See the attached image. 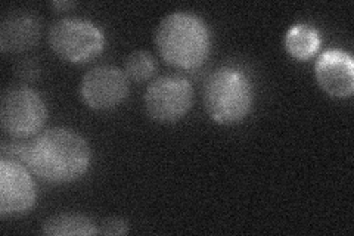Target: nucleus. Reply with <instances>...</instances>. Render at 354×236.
<instances>
[{
    "mask_svg": "<svg viewBox=\"0 0 354 236\" xmlns=\"http://www.w3.org/2000/svg\"><path fill=\"white\" fill-rule=\"evenodd\" d=\"M26 164L44 182L71 183L88 170L91 149L79 133L53 127L27 145Z\"/></svg>",
    "mask_w": 354,
    "mask_h": 236,
    "instance_id": "obj_1",
    "label": "nucleus"
},
{
    "mask_svg": "<svg viewBox=\"0 0 354 236\" xmlns=\"http://www.w3.org/2000/svg\"><path fill=\"white\" fill-rule=\"evenodd\" d=\"M161 58L177 69L194 70L209 55V31L205 22L187 12H174L161 19L155 31Z\"/></svg>",
    "mask_w": 354,
    "mask_h": 236,
    "instance_id": "obj_2",
    "label": "nucleus"
},
{
    "mask_svg": "<svg viewBox=\"0 0 354 236\" xmlns=\"http://www.w3.org/2000/svg\"><path fill=\"white\" fill-rule=\"evenodd\" d=\"M254 91L250 78L236 69L216 70L204 86L207 114L218 125H236L252 108Z\"/></svg>",
    "mask_w": 354,
    "mask_h": 236,
    "instance_id": "obj_3",
    "label": "nucleus"
},
{
    "mask_svg": "<svg viewBox=\"0 0 354 236\" xmlns=\"http://www.w3.org/2000/svg\"><path fill=\"white\" fill-rule=\"evenodd\" d=\"M49 44L61 60L71 64H84L102 53L105 36L92 21L62 18L50 27Z\"/></svg>",
    "mask_w": 354,
    "mask_h": 236,
    "instance_id": "obj_4",
    "label": "nucleus"
},
{
    "mask_svg": "<svg viewBox=\"0 0 354 236\" xmlns=\"http://www.w3.org/2000/svg\"><path fill=\"white\" fill-rule=\"evenodd\" d=\"M48 118V108L40 95L26 86L10 87L2 95L0 121L10 136L24 139L36 134Z\"/></svg>",
    "mask_w": 354,
    "mask_h": 236,
    "instance_id": "obj_5",
    "label": "nucleus"
},
{
    "mask_svg": "<svg viewBox=\"0 0 354 236\" xmlns=\"http://www.w3.org/2000/svg\"><path fill=\"white\" fill-rule=\"evenodd\" d=\"M194 87L180 75H164L153 80L145 93L148 116L158 122H176L191 111Z\"/></svg>",
    "mask_w": 354,
    "mask_h": 236,
    "instance_id": "obj_6",
    "label": "nucleus"
},
{
    "mask_svg": "<svg viewBox=\"0 0 354 236\" xmlns=\"http://www.w3.org/2000/svg\"><path fill=\"white\" fill-rule=\"evenodd\" d=\"M129 93V78L113 65H99L87 71L80 83V98L95 111L118 107Z\"/></svg>",
    "mask_w": 354,
    "mask_h": 236,
    "instance_id": "obj_7",
    "label": "nucleus"
},
{
    "mask_svg": "<svg viewBox=\"0 0 354 236\" xmlns=\"http://www.w3.org/2000/svg\"><path fill=\"white\" fill-rule=\"evenodd\" d=\"M36 186L21 163L0 160V216L26 215L36 204Z\"/></svg>",
    "mask_w": 354,
    "mask_h": 236,
    "instance_id": "obj_8",
    "label": "nucleus"
},
{
    "mask_svg": "<svg viewBox=\"0 0 354 236\" xmlns=\"http://www.w3.org/2000/svg\"><path fill=\"white\" fill-rule=\"evenodd\" d=\"M319 86L334 98H350L354 92L353 56L339 49H330L319 56L315 65Z\"/></svg>",
    "mask_w": 354,
    "mask_h": 236,
    "instance_id": "obj_9",
    "label": "nucleus"
},
{
    "mask_svg": "<svg viewBox=\"0 0 354 236\" xmlns=\"http://www.w3.org/2000/svg\"><path fill=\"white\" fill-rule=\"evenodd\" d=\"M41 26L31 14H12L0 26V49L3 52H22L31 49L40 39Z\"/></svg>",
    "mask_w": 354,
    "mask_h": 236,
    "instance_id": "obj_10",
    "label": "nucleus"
},
{
    "mask_svg": "<svg viewBox=\"0 0 354 236\" xmlns=\"http://www.w3.org/2000/svg\"><path fill=\"white\" fill-rule=\"evenodd\" d=\"M319 31L308 24H295L288 30L285 36V49L294 60H310L320 48Z\"/></svg>",
    "mask_w": 354,
    "mask_h": 236,
    "instance_id": "obj_11",
    "label": "nucleus"
},
{
    "mask_svg": "<svg viewBox=\"0 0 354 236\" xmlns=\"http://www.w3.org/2000/svg\"><path fill=\"white\" fill-rule=\"evenodd\" d=\"M41 232L49 236L99 235L96 224L83 215H57L43 223Z\"/></svg>",
    "mask_w": 354,
    "mask_h": 236,
    "instance_id": "obj_12",
    "label": "nucleus"
},
{
    "mask_svg": "<svg viewBox=\"0 0 354 236\" xmlns=\"http://www.w3.org/2000/svg\"><path fill=\"white\" fill-rule=\"evenodd\" d=\"M157 71V62L148 51L131 52L124 62V74L136 83L147 82Z\"/></svg>",
    "mask_w": 354,
    "mask_h": 236,
    "instance_id": "obj_13",
    "label": "nucleus"
},
{
    "mask_svg": "<svg viewBox=\"0 0 354 236\" xmlns=\"http://www.w3.org/2000/svg\"><path fill=\"white\" fill-rule=\"evenodd\" d=\"M129 232V224L124 219L120 217H109L102 221L99 228V235H109V236H120Z\"/></svg>",
    "mask_w": 354,
    "mask_h": 236,
    "instance_id": "obj_14",
    "label": "nucleus"
},
{
    "mask_svg": "<svg viewBox=\"0 0 354 236\" xmlns=\"http://www.w3.org/2000/svg\"><path fill=\"white\" fill-rule=\"evenodd\" d=\"M28 73H31L32 77H37V73H39L37 65L32 64V62L22 64V69H19V74H21L22 77H24V78H27V77H28Z\"/></svg>",
    "mask_w": 354,
    "mask_h": 236,
    "instance_id": "obj_15",
    "label": "nucleus"
},
{
    "mask_svg": "<svg viewBox=\"0 0 354 236\" xmlns=\"http://www.w3.org/2000/svg\"><path fill=\"white\" fill-rule=\"evenodd\" d=\"M74 6H75L74 2H62V0H59V2H52V8L58 9V10L71 9V8H74Z\"/></svg>",
    "mask_w": 354,
    "mask_h": 236,
    "instance_id": "obj_16",
    "label": "nucleus"
}]
</instances>
